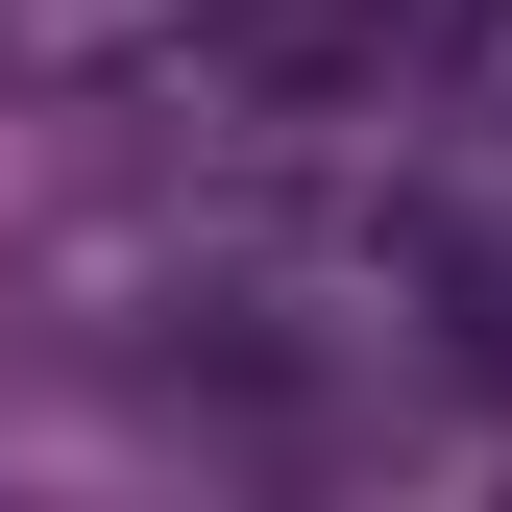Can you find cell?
Returning <instances> with one entry per match:
<instances>
[{"mask_svg":"<svg viewBox=\"0 0 512 512\" xmlns=\"http://www.w3.org/2000/svg\"><path fill=\"white\" fill-rule=\"evenodd\" d=\"M415 269H439V317H464V366L512 391V171H415Z\"/></svg>","mask_w":512,"mask_h":512,"instance_id":"obj_1","label":"cell"},{"mask_svg":"<svg viewBox=\"0 0 512 512\" xmlns=\"http://www.w3.org/2000/svg\"><path fill=\"white\" fill-rule=\"evenodd\" d=\"M464 25H488V122H512V0H464Z\"/></svg>","mask_w":512,"mask_h":512,"instance_id":"obj_2","label":"cell"}]
</instances>
